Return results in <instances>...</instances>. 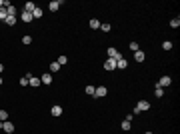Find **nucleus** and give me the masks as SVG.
<instances>
[{"instance_id":"obj_1","label":"nucleus","mask_w":180,"mask_h":134,"mask_svg":"<svg viewBox=\"0 0 180 134\" xmlns=\"http://www.w3.org/2000/svg\"><path fill=\"white\" fill-rule=\"evenodd\" d=\"M150 108V102H146V100H140L138 104L134 106V114H138V112H144V110H148Z\"/></svg>"},{"instance_id":"obj_2","label":"nucleus","mask_w":180,"mask_h":134,"mask_svg":"<svg viewBox=\"0 0 180 134\" xmlns=\"http://www.w3.org/2000/svg\"><path fill=\"white\" fill-rule=\"evenodd\" d=\"M106 94H108V88H106V86H96V90H94V96H96V98H104Z\"/></svg>"},{"instance_id":"obj_3","label":"nucleus","mask_w":180,"mask_h":134,"mask_svg":"<svg viewBox=\"0 0 180 134\" xmlns=\"http://www.w3.org/2000/svg\"><path fill=\"white\" fill-rule=\"evenodd\" d=\"M106 54H108V58H114V60H118V58H122V54H120V52H118L116 48H112V46H110V48L106 50Z\"/></svg>"},{"instance_id":"obj_4","label":"nucleus","mask_w":180,"mask_h":134,"mask_svg":"<svg viewBox=\"0 0 180 134\" xmlns=\"http://www.w3.org/2000/svg\"><path fill=\"white\" fill-rule=\"evenodd\" d=\"M60 6H62V0H52V2L48 4V10H50V12H56Z\"/></svg>"},{"instance_id":"obj_5","label":"nucleus","mask_w":180,"mask_h":134,"mask_svg":"<svg viewBox=\"0 0 180 134\" xmlns=\"http://www.w3.org/2000/svg\"><path fill=\"white\" fill-rule=\"evenodd\" d=\"M104 70H116V60L114 58H108L104 62Z\"/></svg>"},{"instance_id":"obj_6","label":"nucleus","mask_w":180,"mask_h":134,"mask_svg":"<svg viewBox=\"0 0 180 134\" xmlns=\"http://www.w3.org/2000/svg\"><path fill=\"white\" fill-rule=\"evenodd\" d=\"M28 84H30L32 88H36V86H40L42 82H40V78H36V76H32V74H28Z\"/></svg>"},{"instance_id":"obj_7","label":"nucleus","mask_w":180,"mask_h":134,"mask_svg":"<svg viewBox=\"0 0 180 134\" xmlns=\"http://www.w3.org/2000/svg\"><path fill=\"white\" fill-rule=\"evenodd\" d=\"M170 84H172V78H170V76H162V78H160V82H158V86H160V88H162V86H170Z\"/></svg>"},{"instance_id":"obj_8","label":"nucleus","mask_w":180,"mask_h":134,"mask_svg":"<svg viewBox=\"0 0 180 134\" xmlns=\"http://www.w3.org/2000/svg\"><path fill=\"white\" fill-rule=\"evenodd\" d=\"M40 82H42V84H50V82H52V74H50V72L42 74V76H40Z\"/></svg>"},{"instance_id":"obj_9","label":"nucleus","mask_w":180,"mask_h":134,"mask_svg":"<svg viewBox=\"0 0 180 134\" xmlns=\"http://www.w3.org/2000/svg\"><path fill=\"white\" fill-rule=\"evenodd\" d=\"M50 112H52V116H60V114H62V106H58V104H54V106L50 108Z\"/></svg>"},{"instance_id":"obj_10","label":"nucleus","mask_w":180,"mask_h":134,"mask_svg":"<svg viewBox=\"0 0 180 134\" xmlns=\"http://www.w3.org/2000/svg\"><path fill=\"white\" fill-rule=\"evenodd\" d=\"M2 130L4 132H14V124L12 122H2Z\"/></svg>"},{"instance_id":"obj_11","label":"nucleus","mask_w":180,"mask_h":134,"mask_svg":"<svg viewBox=\"0 0 180 134\" xmlns=\"http://www.w3.org/2000/svg\"><path fill=\"white\" fill-rule=\"evenodd\" d=\"M34 8H36V4H34V2H26V4H24V12H30V14H32V12H34Z\"/></svg>"},{"instance_id":"obj_12","label":"nucleus","mask_w":180,"mask_h":134,"mask_svg":"<svg viewBox=\"0 0 180 134\" xmlns=\"http://www.w3.org/2000/svg\"><path fill=\"white\" fill-rule=\"evenodd\" d=\"M20 18H22V22H32V14H30V12H24V10H22Z\"/></svg>"},{"instance_id":"obj_13","label":"nucleus","mask_w":180,"mask_h":134,"mask_svg":"<svg viewBox=\"0 0 180 134\" xmlns=\"http://www.w3.org/2000/svg\"><path fill=\"white\" fill-rule=\"evenodd\" d=\"M88 24H90V28H92V30H98V28H100V24H102V22H100V20H96V18H92V20H90Z\"/></svg>"},{"instance_id":"obj_14","label":"nucleus","mask_w":180,"mask_h":134,"mask_svg":"<svg viewBox=\"0 0 180 134\" xmlns=\"http://www.w3.org/2000/svg\"><path fill=\"white\" fill-rule=\"evenodd\" d=\"M126 66H128V62H126L124 58H118V60H116V68L122 70V68H126Z\"/></svg>"},{"instance_id":"obj_15","label":"nucleus","mask_w":180,"mask_h":134,"mask_svg":"<svg viewBox=\"0 0 180 134\" xmlns=\"http://www.w3.org/2000/svg\"><path fill=\"white\" fill-rule=\"evenodd\" d=\"M134 60H136V62H144V52H142V50L134 52Z\"/></svg>"},{"instance_id":"obj_16","label":"nucleus","mask_w":180,"mask_h":134,"mask_svg":"<svg viewBox=\"0 0 180 134\" xmlns=\"http://www.w3.org/2000/svg\"><path fill=\"white\" fill-rule=\"evenodd\" d=\"M42 14H44V10H42V8H38V6H36V8H34V12H32V18H40V16H42Z\"/></svg>"},{"instance_id":"obj_17","label":"nucleus","mask_w":180,"mask_h":134,"mask_svg":"<svg viewBox=\"0 0 180 134\" xmlns=\"http://www.w3.org/2000/svg\"><path fill=\"white\" fill-rule=\"evenodd\" d=\"M56 62H58V66H64V64H66V62H68V58H66V56H64V54H60V56H58V60H56Z\"/></svg>"},{"instance_id":"obj_18","label":"nucleus","mask_w":180,"mask_h":134,"mask_svg":"<svg viewBox=\"0 0 180 134\" xmlns=\"http://www.w3.org/2000/svg\"><path fill=\"white\" fill-rule=\"evenodd\" d=\"M4 22H6L8 26H14V24H16V16H8V18L4 20Z\"/></svg>"},{"instance_id":"obj_19","label":"nucleus","mask_w":180,"mask_h":134,"mask_svg":"<svg viewBox=\"0 0 180 134\" xmlns=\"http://www.w3.org/2000/svg\"><path fill=\"white\" fill-rule=\"evenodd\" d=\"M100 30H102V32H110V30H112V26H110L108 22H104V24H100Z\"/></svg>"},{"instance_id":"obj_20","label":"nucleus","mask_w":180,"mask_h":134,"mask_svg":"<svg viewBox=\"0 0 180 134\" xmlns=\"http://www.w3.org/2000/svg\"><path fill=\"white\" fill-rule=\"evenodd\" d=\"M8 18V12H6V8H0V22H4Z\"/></svg>"},{"instance_id":"obj_21","label":"nucleus","mask_w":180,"mask_h":134,"mask_svg":"<svg viewBox=\"0 0 180 134\" xmlns=\"http://www.w3.org/2000/svg\"><path fill=\"white\" fill-rule=\"evenodd\" d=\"M154 94H156L158 98H162V96H164V88H160V86H156V90H154Z\"/></svg>"},{"instance_id":"obj_22","label":"nucleus","mask_w":180,"mask_h":134,"mask_svg":"<svg viewBox=\"0 0 180 134\" xmlns=\"http://www.w3.org/2000/svg\"><path fill=\"white\" fill-rule=\"evenodd\" d=\"M162 48H164V50H172V42H170V40H164V42H162Z\"/></svg>"},{"instance_id":"obj_23","label":"nucleus","mask_w":180,"mask_h":134,"mask_svg":"<svg viewBox=\"0 0 180 134\" xmlns=\"http://www.w3.org/2000/svg\"><path fill=\"white\" fill-rule=\"evenodd\" d=\"M6 12H8V16H16V8H14V6H8Z\"/></svg>"},{"instance_id":"obj_24","label":"nucleus","mask_w":180,"mask_h":134,"mask_svg":"<svg viewBox=\"0 0 180 134\" xmlns=\"http://www.w3.org/2000/svg\"><path fill=\"white\" fill-rule=\"evenodd\" d=\"M58 70H60L58 62H52V64H50V72H58Z\"/></svg>"},{"instance_id":"obj_25","label":"nucleus","mask_w":180,"mask_h":134,"mask_svg":"<svg viewBox=\"0 0 180 134\" xmlns=\"http://www.w3.org/2000/svg\"><path fill=\"white\" fill-rule=\"evenodd\" d=\"M130 128H132L130 120H124V122H122V130H130Z\"/></svg>"},{"instance_id":"obj_26","label":"nucleus","mask_w":180,"mask_h":134,"mask_svg":"<svg viewBox=\"0 0 180 134\" xmlns=\"http://www.w3.org/2000/svg\"><path fill=\"white\" fill-rule=\"evenodd\" d=\"M170 26H172V28H178V26H180V18H174V20H170Z\"/></svg>"},{"instance_id":"obj_27","label":"nucleus","mask_w":180,"mask_h":134,"mask_svg":"<svg viewBox=\"0 0 180 134\" xmlns=\"http://www.w3.org/2000/svg\"><path fill=\"white\" fill-rule=\"evenodd\" d=\"M6 118H8V112L6 110H0V122H4Z\"/></svg>"},{"instance_id":"obj_28","label":"nucleus","mask_w":180,"mask_h":134,"mask_svg":"<svg viewBox=\"0 0 180 134\" xmlns=\"http://www.w3.org/2000/svg\"><path fill=\"white\" fill-rule=\"evenodd\" d=\"M22 42H24V44H30V42H32V36H28V34L22 36Z\"/></svg>"},{"instance_id":"obj_29","label":"nucleus","mask_w":180,"mask_h":134,"mask_svg":"<svg viewBox=\"0 0 180 134\" xmlns=\"http://www.w3.org/2000/svg\"><path fill=\"white\" fill-rule=\"evenodd\" d=\"M20 86H28V76H24V78H20Z\"/></svg>"},{"instance_id":"obj_30","label":"nucleus","mask_w":180,"mask_h":134,"mask_svg":"<svg viewBox=\"0 0 180 134\" xmlns=\"http://www.w3.org/2000/svg\"><path fill=\"white\" fill-rule=\"evenodd\" d=\"M130 50H134V52H138L140 48H138V42H130Z\"/></svg>"},{"instance_id":"obj_31","label":"nucleus","mask_w":180,"mask_h":134,"mask_svg":"<svg viewBox=\"0 0 180 134\" xmlns=\"http://www.w3.org/2000/svg\"><path fill=\"white\" fill-rule=\"evenodd\" d=\"M94 86H86V94H90V96H94Z\"/></svg>"},{"instance_id":"obj_32","label":"nucleus","mask_w":180,"mask_h":134,"mask_svg":"<svg viewBox=\"0 0 180 134\" xmlns=\"http://www.w3.org/2000/svg\"><path fill=\"white\" fill-rule=\"evenodd\" d=\"M2 70H4V66H2V64H0V74H2Z\"/></svg>"},{"instance_id":"obj_33","label":"nucleus","mask_w":180,"mask_h":134,"mask_svg":"<svg viewBox=\"0 0 180 134\" xmlns=\"http://www.w3.org/2000/svg\"><path fill=\"white\" fill-rule=\"evenodd\" d=\"M0 8H4V6H2V0H0Z\"/></svg>"},{"instance_id":"obj_34","label":"nucleus","mask_w":180,"mask_h":134,"mask_svg":"<svg viewBox=\"0 0 180 134\" xmlns=\"http://www.w3.org/2000/svg\"><path fill=\"white\" fill-rule=\"evenodd\" d=\"M0 130H2V122H0Z\"/></svg>"},{"instance_id":"obj_35","label":"nucleus","mask_w":180,"mask_h":134,"mask_svg":"<svg viewBox=\"0 0 180 134\" xmlns=\"http://www.w3.org/2000/svg\"><path fill=\"white\" fill-rule=\"evenodd\" d=\"M0 86H2V78H0Z\"/></svg>"},{"instance_id":"obj_36","label":"nucleus","mask_w":180,"mask_h":134,"mask_svg":"<svg viewBox=\"0 0 180 134\" xmlns=\"http://www.w3.org/2000/svg\"><path fill=\"white\" fill-rule=\"evenodd\" d=\"M146 134H152V132H146Z\"/></svg>"}]
</instances>
